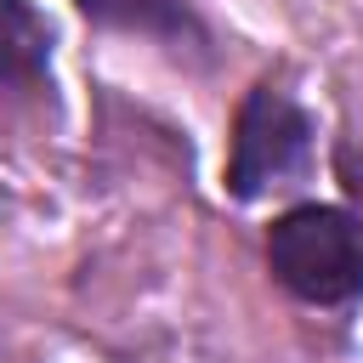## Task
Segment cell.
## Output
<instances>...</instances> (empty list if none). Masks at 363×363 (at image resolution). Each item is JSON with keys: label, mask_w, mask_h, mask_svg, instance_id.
I'll list each match as a JSON object with an SVG mask.
<instances>
[{"label": "cell", "mask_w": 363, "mask_h": 363, "mask_svg": "<svg viewBox=\"0 0 363 363\" xmlns=\"http://www.w3.org/2000/svg\"><path fill=\"white\" fill-rule=\"evenodd\" d=\"M85 17L108 28H142V34H193V6L187 0H79Z\"/></svg>", "instance_id": "obj_4"}, {"label": "cell", "mask_w": 363, "mask_h": 363, "mask_svg": "<svg viewBox=\"0 0 363 363\" xmlns=\"http://www.w3.org/2000/svg\"><path fill=\"white\" fill-rule=\"evenodd\" d=\"M312 164V119L289 102L278 85H255L238 108L233 125V159H227V187L238 199H261L272 187H289Z\"/></svg>", "instance_id": "obj_2"}, {"label": "cell", "mask_w": 363, "mask_h": 363, "mask_svg": "<svg viewBox=\"0 0 363 363\" xmlns=\"http://www.w3.org/2000/svg\"><path fill=\"white\" fill-rule=\"evenodd\" d=\"M51 74V28L28 0H0V91H40Z\"/></svg>", "instance_id": "obj_3"}, {"label": "cell", "mask_w": 363, "mask_h": 363, "mask_svg": "<svg viewBox=\"0 0 363 363\" xmlns=\"http://www.w3.org/2000/svg\"><path fill=\"white\" fill-rule=\"evenodd\" d=\"M267 261L289 295L312 306H340L363 295V221L335 204H301L272 221Z\"/></svg>", "instance_id": "obj_1"}]
</instances>
